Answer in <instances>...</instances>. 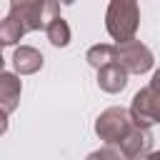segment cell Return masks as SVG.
Returning a JSON list of instances; mask_svg holds the SVG:
<instances>
[{"instance_id": "cell-1", "label": "cell", "mask_w": 160, "mask_h": 160, "mask_svg": "<svg viewBox=\"0 0 160 160\" xmlns=\"http://www.w3.org/2000/svg\"><path fill=\"white\" fill-rule=\"evenodd\" d=\"M8 15L20 22L25 32H32L60 15V0H10Z\"/></svg>"}, {"instance_id": "cell-2", "label": "cell", "mask_w": 160, "mask_h": 160, "mask_svg": "<svg viewBox=\"0 0 160 160\" xmlns=\"http://www.w3.org/2000/svg\"><path fill=\"white\" fill-rule=\"evenodd\" d=\"M140 25V10L138 0H110L105 12V28L115 42L132 40Z\"/></svg>"}, {"instance_id": "cell-3", "label": "cell", "mask_w": 160, "mask_h": 160, "mask_svg": "<svg viewBox=\"0 0 160 160\" xmlns=\"http://www.w3.org/2000/svg\"><path fill=\"white\" fill-rule=\"evenodd\" d=\"M135 125H138V122H135V118H132L130 110H125V108H108V110H102V112L98 115V120H95V135H98L105 145H108V142L118 145Z\"/></svg>"}, {"instance_id": "cell-4", "label": "cell", "mask_w": 160, "mask_h": 160, "mask_svg": "<svg viewBox=\"0 0 160 160\" xmlns=\"http://www.w3.org/2000/svg\"><path fill=\"white\" fill-rule=\"evenodd\" d=\"M130 112H132L138 125H155V122H160V88L150 82L142 90H138L132 102H130Z\"/></svg>"}, {"instance_id": "cell-5", "label": "cell", "mask_w": 160, "mask_h": 160, "mask_svg": "<svg viewBox=\"0 0 160 160\" xmlns=\"http://www.w3.org/2000/svg\"><path fill=\"white\" fill-rule=\"evenodd\" d=\"M115 55H118V62H122L128 68V72H135V75H142L152 68V52L148 45H142L140 40H122L115 45Z\"/></svg>"}, {"instance_id": "cell-6", "label": "cell", "mask_w": 160, "mask_h": 160, "mask_svg": "<svg viewBox=\"0 0 160 160\" xmlns=\"http://www.w3.org/2000/svg\"><path fill=\"white\" fill-rule=\"evenodd\" d=\"M122 158H148L152 152V132L150 125H135L120 142Z\"/></svg>"}, {"instance_id": "cell-7", "label": "cell", "mask_w": 160, "mask_h": 160, "mask_svg": "<svg viewBox=\"0 0 160 160\" xmlns=\"http://www.w3.org/2000/svg\"><path fill=\"white\" fill-rule=\"evenodd\" d=\"M128 75H130L128 68H125L122 62L112 60V62L98 68V85H100V90H105V92H120V90L128 85Z\"/></svg>"}, {"instance_id": "cell-8", "label": "cell", "mask_w": 160, "mask_h": 160, "mask_svg": "<svg viewBox=\"0 0 160 160\" xmlns=\"http://www.w3.org/2000/svg\"><path fill=\"white\" fill-rule=\"evenodd\" d=\"M20 90H22V85H20L18 75H12V72H2V75H0V105H2V118H8V115L15 110V105H18V100H20Z\"/></svg>"}, {"instance_id": "cell-9", "label": "cell", "mask_w": 160, "mask_h": 160, "mask_svg": "<svg viewBox=\"0 0 160 160\" xmlns=\"http://www.w3.org/2000/svg\"><path fill=\"white\" fill-rule=\"evenodd\" d=\"M12 65H15L18 75H32L42 68V52L30 45H20L12 55Z\"/></svg>"}, {"instance_id": "cell-10", "label": "cell", "mask_w": 160, "mask_h": 160, "mask_svg": "<svg viewBox=\"0 0 160 160\" xmlns=\"http://www.w3.org/2000/svg\"><path fill=\"white\" fill-rule=\"evenodd\" d=\"M45 35H48V40L55 45V48H65L68 42H70V25L65 22V18H52L48 25H45Z\"/></svg>"}, {"instance_id": "cell-11", "label": "cell", "mask_w": 160, "mask_h": 160, "mask_svg": "<svg viewBox=\"0 0 160 160\" xmlns=\"http://www.w3.org/2000/svg\"><path fill=\"white\" fill-rule=\"evenodd\" d=\"M85 60H88V65H90V68H95V70H98V68H102V65H108V62L118 60V55H115V45H108V42L92 45V48L88 50Z\"/></svg>"}, {"instance_id": "cell-12", "label": "cell", "mask_w": 160, "mask_h": 160, "mask_svg": "<svg viewBox=\"0 0 160 160\" xmlns=\"http://www.w3.org/2000/svg\"><path fill=\"white\" fill-rule=\"evenodd\" d=\"M22 35H25L22 25L15 22V20L8 15V18L2 20V25H0V40H2V45H12V42H18Z\"/></svg>"}, {"instance_id": "cell-13", "label": "cell", "mask_w": 160, "mask_h": 160, "mask_svg": "<svg viewBox=\"0 0 160 160\" xmlns=\"http://www.w3.org/2000/svg\"><path fill=\"white\" fill-rule=\"evenodd\" d=\"M150 82H152V85H158V88H160V70H155V72H152V80H150Z\"/></svg>"}, {"instance_id": "cell-14", "label": "cell", "mask_w": 160, "mask_h": 160, "mask_svg": "<svg viewBox=\"0 0 160 160\" xmlns=\"http://www.w3.org/2000/svg\"><path fill=\"white\" fill-rule=\"evenodd\" d=\"M75 0H60V5H72Z\"/></svg>"}]
</instances>
